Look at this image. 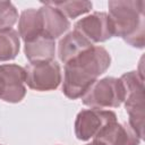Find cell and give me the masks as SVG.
Returning a JSON list of instances; mask_svg holds the SVG:
<instances>
[{
  "label": "cell",
  "mask_w": 145,
  "mask_h": 145,
  "mask_svg": "<svg viewBox=\"0 0 145 145\" xmlns=\"http://www.w3.org/2000/svg\"><path fill=\"white\" fill-rule=\"evenodd\" d=\"M117 121L113 111L101 109L82 110L75 121V134L80 140H88L96 137L108 125Z\"/></svg>",
  "instance_id": "obj_5"
},
{
  "label": "cell",
  "mask_w": 145,
  "mask_h": 145,
  "mask_svg": "<svg viewBox=\"0 0 145 145\" xmlns=\"http://www.w3.org/2000/svg\"><path fill=\"white\" fill-rule=\"evenodd\" d=\"M25 72L27 86L39 92L56 89L62 79L60 66L53 60L29 62L25 67Z\"/></svg>",
  "instance_id": "obj_6"
},
{
  "label": "cell",
  "mask_w": 145,
  "mask_h": 145,
  "mask_svg": "<svg viewBox=\"0 0 145 145\" xmlns=\"http://www.w3.org/2000/svg\"><path fill=\"white\" fill-rule=\"evenodd\" d=\"M42 23H43V35L56 40L62 36L70 27V22L68 18L57 8L50 6L46 2L42 3V7L39 9Z\"/></svg>",
  "instance_id": "obj_10"
},
{
  "label": "cell",
  "mask_w": 145,
  "mask_h": 145,
  "mask_svg": "<svg viewBox=\"0 0 145 145\" xmlns=\"http://www.w3.org/2000/svg\"><path fill=\"white\" fill-rule=\"evenodd\" d=\"M18 35L25 43L43 35V23L39 9L29 8L22 12L18 22Z\"/></svg>",
  "instance_id": "obj_12"
},
{
  "label": "cell",
  "mask_w": 145,
  "mask_h": 145,
  "mask_svg": "<svg viewBox=\"0 0 145 145\" xmlns=\"http://www.w3.org/2000/svg\"><path fill=\"white\" fill-rule=\"evenodd\" d=\"M109 52L99 45L80 53L65 63L62 93L71 100L82 97L85 92L110 67Z\"/></svg>",
  "instance_id": "obj_1"
},
{
  "label": "cell",
  "mask_w": 145,
  "mask_h": 145,
  "mask_svg": "<svg viewBox=\"0 0 145 145\" xmlns=\"http://www.w3.org/2000/svg\"><path fill=\"white\" fill-rule=\"evenodd\" d=\"M123 89V102L128 113V123L142 139L144 136V78L138 71H129L119 78Z\"/></svg>",
  "instance_id": "obj_3"
},
{
  "label": "cell",
  "mask_w": 145,
  "mask_h": 145,
  "mask_svg": "<svg viewBox=\"0 0 145 145\" xmlns=\"http://www.w3.org/2000/svg\"><path fill=\"white\" fill-rule=\"evenodd\" d=\"M94 44H92L88 40H86L78 32L74 31L66 34L58 44V57L61 62L67 63L72 60L80 53L91 49Z\"/></svg>",
  "instance_id": "obj_11"
},
{
  "label": "cell",
  "mask_w": 145,
  "mask_h": 145,
  "mask_svg": "<svg viewBox=\"0 0 145 145\" xmlns=\"http://www.w3.org/2000/svg\"><path fill=\"white\" fill-rule=\"evenodd\" d=\"M46 3L60 10L67 18H76L92 9L89 1H46Z\"/></svg>",
  "instance_id": "obj_15"
},
{
  "label": "cell",
  "mask_w": 145,
  "mask_h": 145,
  "mask_svg": "<svg viewBox=\"0 0 145 145\" xmlns=\"http://www.w3.org/2000/svg\"><path fill=\"white\" fill-rule=\"evenodd\" d=\"M113 36H119L135 48L145 44V1L112 0L108 2Z\"/></svg>",
  "instance_id": "obj_2"
},
{
  "label": "cell",
  "mask_w": 145,
  "mask_h": 145,
  "mask_svg": "<svg viewBox=\"0 0 145 145\" xmlns=\"http://www.w3.org/2000/svg\"><path fill=\"white\" fill-rule=\"evenodd\" d=\"M18 20L16 7L10 1H0V32L9 31Z\"/></svg>",
  "instance_id": "obj_16"
},
{
  "label": "cell",
  "mask_w": 145,
  "mask_h": 145,
  "mask_svg": "<svg viewBox=\"0 0 145 145\" xmlns=\"http://www.w3.org/2000/svg\"><path fill=\"white\" fill-rule=\"evenodd\" d=\"M24 51L29 62L51 61L56 54V43L54 40L41 35L31 42H26Z\"/></svg>",
  "instance_id": "obj_13"
},
{
  "label": "cell",
  "mask_w": 145,
  "mask_h": 145,
  "mask_svg": "<svg viewBox=\"0 0 145 145\" xmlns=\"http://www.w3.org/2000/svg\"><path fill=\"white\" fill-rule=\"evenodd\" d=\"M25 68L7 63L0 66V99L9 102H20L26 94Z\"/></svg>",
  "instance_id": "obj_7"
},
{
  "label": "cell",
  "mask_w": 145,
  "mask_h": 145,
  "mask_svg": "<svg viewBox=\"0 0 145 145\" xmlns=\"http://www.w3.org/2000/svg\"><path fill=\"white\" fill-rule=\"evenodd\" d=\"M92 44L104 42L113 36L112 25L106 12H93L75 24V29Z\"/></svg>",
  "instance_id": "obj_8"
},
{
  "label": "cell",
  "mask_w": 145,
  "mask_h": 145,
  "mask_svg": "<svg viewBox=\"0 0 145 145\" xmlns=\"http://www.w3.org/2000/svg\"><path fill=\"white\" fill-rule=\"evenodd\" d=\"M19 35L12 28L0 32V62L12 60L19 52Z\"/></svg>",
  "instance_id": "obj_14"
},
{
  "label": "cell",
  "mask_w": 145,
  "mask_h": 145,
  "mask_svg": "<svg viewBox=\"0 0 145 145\" xmlns=\"http://www.w3.org/2000/svg\"><path fill=\"white\" fill-rule=\"evenodd\" d=\"M86 145H101V144H99V143H95V142H92V143H89V144H86Z\"/></svg>",
  "instance_id": "obj_17"
},
{
  "label": "cell",
  "mask_w": 145,
  "mask_h": 145,
  "mask_svg": "<svg viewBox=\"0 0 145 145\" xmlns=\"http://www.w3.org/2000/svg\"><path fill=\"white\" fill-rule=\"evenodd\" d=\"M93 142L101 145H139L140 138L129 123L114 121L94 137Z\"/></svg>",
  "instance_id": "obj_9"
},
{
  "label": "cell",
  "mask_w": 145,
  "mask_h": 145,
  "mask_svg": "<svg viewBox=\"0 0 145 145\" xmlns=\"http://www.w3.org/2000/svg\"><path fill=\"white\" fill-rule=\"evenodd\" d=\"M82 101L91 109L117 108L123 102V89L118 78L105 77L96 80L82 96Z\"/></svg>",
  "instance_id": "obj_4"
}]
</instances>
